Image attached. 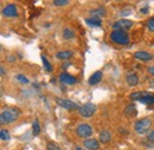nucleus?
Instances as JSON below:
<instances>
[{
	"instance_id": "f257e3e1",
	"label": "nucleus",
	"mask_w": 154,
	"mask_h": 150,
	"mask_svg": "<svg viewBox=\"0 0 154 150\" xmlns=\"http://www.w3.org/2000/svg\"><path fill=\"white\" fill-rule=\"evenodd\" d=\"M19 114L20 112L18 109H7V110L2 111L0 114V124L1 125H7V124L13 123L18 119Z\"/></svg>"
},
{
	"instance_id": "f03ea898",
	"label": "nucleus",
	"mask_w": 154,
	"mask_h": 150,
	"mask_svg": "<svg viewBox=\"0 0 154 150\" xmlns=\"http://www.w3.org/2000/svg\"><path fill=\"white\" fill-rule=\"evenodd\" d=\"M110 39L120 45H126L129 43V36L126 31H121V30H114L113 32H110Z\"/></svg>"
},
{
	"instance_id": "7ed1b4c3",
	"label": "nucleus",
	"mask_w": 154,
	"mask_h": 150,
	"mask_svg": "<svg viewBox=\"0 0 154 150\" xmlns=\"http://www.w3.org/2000/svg\"><path fill=\"white\" fill-rule=\"evenodd\" d=\"M152 125V120L149 118H142V119H139L134 125V130L136 133L139 135H142L146 131H148V129L151 128Z\"/></svg>"
},
{
	"instance_id": "20e7f679",
	"label": "nucleus",
	"mask_w": 154,
	"mask_h": 150,
	"mask_svg": "<svg viewBox=\"0 0 154 150\" xmlns=\"http://www.w3.org/2000/svg\"><path fill=\"white\" fill-rule=\"evenodd\" d=\"M76 133L81 138H88L93 135V128L87 123H82L76 128Z\"/></svg>"
},
{
	"instance_id": "39448f33",
	"label": "nucleus",
	"mask_w": 154,
	"mask_h": 150,
	"mask_svg": "<svg viewBox=\"0 0 154 150\" xmlns=\"http://www.w3.org/2000/svg\"><path fill=\"white\" fill-rule=\"evenodd\" d=\"M56 103L58 106H60L62 109H65L68 111H76L79 110V106L76 103L69 100V99H62V98H56Z\"/></svg>"
},
{
	"instance_id": "423d86ee",
	"label": "nucleus",
	"mask_w": 154,
	"mask_h": 150,
	"mask_svg": "<svg viewBox=\"0 0 154 150\" xmlns=\"http://www.w3.org/2000/svg\"><path fill=\"white\" fill-rule=\"evenodd\" d=\"M95 112H96V106L94 104H91V103H87V104L82 105L79 107V110H78V113L83 118H89V117H91Z\"/></svg>"
},
{
	"instance_id": "0eeeda50",
	"label": "nucleus",
	"mask_w": 154,
	"mask_h": 150,
	"mask_svg": "<svg viewBox=\"0 0 154 150\" xmlns=\"http://www.w3.org/2000/svg\"><path fill=\"white\" fill-rule=\"evenodd\" d=\"M133 26V21L128 20V19H120L113 23V29L114 30H121V31H126L129 30Z\"/></svg>"
},
{
	"instance_id": "6e6552de",
	"label": "nucleus",
	"mask_w": 154,
	"mask_h": 150,
	"mask_svg": "<svg viewBox=\"0 0 154 150\" xmlns=\"http://www.w3.org/2000/svg\"><path fill=\"white\" fill-rule=\"evenodd\" d=\"M2 15L7 18H13L18 16V8L14 4H8L2 8Z\"/></svg>"
},
{
	"instance_id": "1a4fd4ad",
	"label": "nucleus",
	"mask_w": 154,
	"mask_h": 150,
	"mask_svg": "<svg viewBox=\"0 0 154 150\" xmlns=\"http://www.w3.org/2000/svg\"><path fill=\"white\" fill-rule=\"evenodd\" d=\"M59 80L64 85H75L77 82V79L69 73H62L59 75Z\"/></svg>"
},
{
	"instance_id": "9d476101",
	"label": "nucleus",
	"mask_w": 154,
	"mask_h": 150,
	"mask_svg": "<svg viewBox=\"0 0 154 150\" xmlns=\"http://www.w3.org/2000/svg\"><path fill=\"white\" fill-rule=\"evenodd\" d=\"M134 57L135 58H137L139 61L147 62V61H151V60L153 58V55L149 54V53H147V51H142V50H140V51H135Z\"/></svg>"
},
{
	"instance_id": "9b49d317",
	"label": "nucleus",
	"mask_w": 154,
	"mask_h": 150,
	"mask_svg": "<svg viewBox=\"0 0 154 150\" xmlns=\"http://www.w3.org/2000/svg\"><path fill=\"white\" fill-rule=\"evenodd\" d=\"M84 147L88 150H98L100 143H98V141L95 139V138H88L84 142Z\"/></svg>"
},
{
	"instance_id": "f8f14e48",
	"label": "nucleus",
	"mask_w": 154,
	"mask_h": 150,
	"mask_svg": "<svg viewBox=\"0 0 154 150\" xmlns=\"http://www.w3.org/2000/svg\"><path fill=\"white\" fill-rule=\"evenodd\" d=\"M90 15H91V18L101 19L107 15V11H106L104 7H97V8H94V10L90 11Z\"/></svg>"
},
{
	"instance_id": "ddd939ff",
	"label": "nucleus",
	"mask_w": 154,
	"mask_h": 150,
	"mask_svg": "<svg viewBox=\"0 0 154 150\" xmlns=\"http://www.w3.org/2000/svg\"><path fill=\"white\" fill-rule=\"evenodd\" d=\"M102 76H103V73L101 72V70H97L95 72L94 74L91 75L90 77H89V85H91V86H94V85H97L101 80H102Z\"/></svg>"
},
{
	"instance_id": "4468645a",
	"label": "nucleus",
	"mask_w": 154,
	"mask_h": 150,
	"mask_svg": "<svg viewBox=\"0 0 154 150\" xmlns=\"http://www.w3.org/2000/svg\"><path fill=\"white\" fill-rule=\"evenodd\" d=\"M98 139H100V142L101 143H109L110 142V139H112V135H110V132L107 131V130H103V131H100L98 133Z\"/></svg>"
},
{
	"instance_id": "2eb2a0df",
	"label": "nucleus",
	"mask_w": 154,
	"mask_h": 150,
	"mask_svg": "<svg viewBox=\"0 0 154 150\" xmlns=\"http://www.w3.org/2000/svg\"><path fill=\"white\" fill-rule=\"evenodd\" d=\"M140 103L146 104V105H148V106H152V105H154V95L147 93V92H143V96H142V99L140 100Z\"/></svg>"
},
{
	"instance_id": "dca6fc26",
	"label": "nucleus",
	"mask_w": 154,
	"mask_h": 150,
	"mask_svg": "<svg viewBox=\"0 0 154 150\" xmlns=\"http://www.w3.org/2000/svg\"><path fill=\"white\" fill-rule=\"evenodd\" d=\"M126 81H127V83L131 86V87H134L136 86L137 83H139V76L134 73H132V74H128L126 76Z\"/></svg>"
},
{
	"instance_id": "f3484780",
	"label": "nucleus",
	"mask_w": 154,
	"mask_h": 150,
	"mask_svg": "<svg viewBox=\"0 0 154 150\" xmlns=\"http://www.w3.org/2000/svg\"><path fill=\"white\" fill-rule=\"evenodd\" d=\"M72 51L70 50H63V51H58L56 54V57L59 58V60H69L70 57H72Z\"/></svg>"
},
{
	"instance_id": "a211bd4d",
	"label": "nucleus",
	"mask_w": 154,
	"mask_h": 150,
	"mask_svg": "<svg viewBox=\"0 0 154 150\" xmlns=\"http://www.w3.org/2000/svg\"><path fill=\"white\" fill-rule=\"evenodd\" d=\"M136 113H137V111H136V107H135L134 105L132 104V105H127L126 106V109H125V114L127 116V117H135L136 116Z\"/></svg>"
},
{
	"instance_id": "6ab92c4d",
	"label": "nucleus",
	"mask_w": 154,
	"mask_h": 150,
	"mask_svg": "<svg viewBox=\"0 0 154 150\" xmlns=\"http://www.w3.org/2000/svg\"><path fill=\"white\" fill-rule=\"evenodd\" d=\"M85 23L89 26H101L102 25V20L97 18H87L85 19Z\"/></svg>"
},
{
	"instance_id": "aec40b11",
	"label": "nucleus",
	"mask_w": 154,
	"mask_h": 150,
	"mask_svg": "<svg viewBox=\"0 0 154 150\" xmlns=\"http://www.w3.org/2000/svg\"><path fill=\"white\" fill-rule=\"evenodd\" d=\"M42 62H43V66H44V70H46L48 73L52 72V64L48 61V58L45 56H42Z\"/></svg>"
},
{
	"instance_id": "412c9836",
	"label": "nucleus",
	"mask_w": 154,
	"mask_h": 150,
	"mask_svg": "<svg viewBox=\"0 0 154 150\" xmlns=\"http://www.w3.org/2000/svg\"><path fill=\"white\" fill-rule=\"evenodd\" d=\"M75 37V32L71 30V29H64L63 30V38L64 39H72Z\"/></svg>"
},
{
	"instance_id": "4be33fe9",
	"label": "nucleus",
	"mask_w": 154,
	"mask_h": 150,
	"mask_svg": "<svg viewBox=\"0 0 154 150\" xmlns=\"http://www.w3.org/2000/svg\"><path fill=\"white\" fill-rule=\"evenodd\" d=\"M32 133H33V136H38L40 133V125H39V122L37 119L32 124Z\"/></svg>"
},
{
	"instance_id": "5701e85b",
	"label": "nucleus",
	"mask_w": 154,
	"mask_h": 150,
	"mask_svg": "<svg viewBox=\"0 0 154 150\" xmlns=\"http://www.w3.org/2000/svg\"><path fill=\"white\" fill-rule=\"evenodd\" d=\"M143 96V92H133L131 93V99L134 101H140Z\"/></svg>"
},
{
	"instance_id": "b1692460",
	"label": "nucleus",
	"mask_w": 154,
	"mask_h": 150,
	"mask_svg": "<svg viewBox=\"0 0 154 150\" xmlns=\"http://www.w3.org/2000/svg\"><path fill=\"white\" fill-rule=\"evenodd\" d=\"M0 138L2 141H8L10 139V132L7 130H1L0 131Z\"/></svg>"
},
{
	"instance_id": "393cba45",
	"label": "nucleus",
	"mask_w": 154,
	"mask_h": 150,
	"mask_svg": "<svg viewBox=\"0 0 154 150\" xmlns=\"http://www.w3.org/2000/svg\"><path fill=\"white\" fill-rule=\"evenodd\" d=\"M46 149L48 150H60V148L58 147L56 143H54V142H48V144H46Z\"/></svg>"
},
{
	"instance_id": "a878e982",
	"label": "nucleus",
	"mask_w": 154,
	"mask_h": 150,
	"mask_svg": "<svg viewBox=\"0 0 154 150\" xmlns=\"http://www.w3.org/2000/svg\"><path fill=\"white\" fill-rule=\"evenodd\" d=\"M69 2H70L69 0H54V5L55 6H65Z\"/></svg>"
},
{
	"instance_id": "bb28decb",
	"label": "nucleus",
	"mask_w": 154,
	"mask_h": 150,
	"mask_svg": "<svg viewBox=\"0 0 154 150\" xmlns=\"http://www.w3.org/2000/svg\"><path fill=\"white\" fill-rule=\"evenodd\" d=\"M16 79H17L19 82H21V83H29V80H27V77H26V76H24L23 74L16 75Z\"/></svg>"
},
{
	"instance_id": "cd10ccee",
	"label": "nucleus",
	"mask_w": 154,
	"mask_h": 150,
	"mask_svg": "<svg viewBox=\"0 0 154 150\" xmlns=\"http://www.w3.org/2000/svg\"><path fill=\"white\" fill-rule=\"evenodd\" d=\"M147 28H148L149 31L154 32V17H152L151 19H148V21H147Z\"/></svg>"
},
{
	"instance_id": "c85d7f7f",
	"label": "nucleus",
	"mask_w": 154,
	"mask_h": 150,
	"mask_svg": "<svg viewBox=\"0 0 154 150\" xmlns=\"http://www.w3.org/2000/svg\"><path fill=\"white\" fill-rule=\"evenodd\" d=\"M131 12H132V8H129V7H127L126 10H123V11H121V16H128V15H131Z\"/></svg>"
},
{
	"instance_id": "c756f323",
	"label": "nucleus",
	"mask_w": 154,
	"mask_h": 150,
	"mask_svg": "<svg viewBox=\"0 0 154 150\" xmlns=\"http://www.w3.org/2000/svg\"><path fill=\"white\" fill-rule=\"evenodd\" d=\"M147 70H148V73H149V74H152L154 76V67H148V69H147Z\"/></svg>"
},
{
	"instance_id": "7c9ffc66",
	"label": "nucleus",
	"mask_w": 154,
	"mask_h": 150,
	"mask_svg": "<svg viewBox=\"0 0 154 150\" xmlns=\"http://www.w3.org/2000/svg\"><path fill=\"white\" fill-rule=\"evenodd\" d=\"M5 73H6V72H5V67H4V66H1V67H0V74L5 75Z\"/></svg>"
},
{
	"instance_id": "2f4dec72",
	"label": "nucleus",
	"mask_w": 154,
	"mask_h": 150,
	"mask_svg": "<svg viewBox=\"0 0 154 150\" xmlns=\"http://www.w3.org/2000/svg\"><path fill=\"white\" fill-rule=\"evenodd\" d=\"M148 12V7H143V8H141V13H143V15H146Z\"/></svg>"
},
{
	"instance_id": "473e14b6",
	"label": "nucleus",
	"mask_w": 154,
	"mask_h": 150,
	"mask_svg": "<svg viewBox=\"0 0 154 150\" xmlns=\"http://www.w3.org/2000/svg\"><path fill=\"white\" fill-rule=\"evenodd\" d=\"M149 86H151L152 88H154V80H152V81H151V83H149Z\"/></svg>"
},
{
	"instance_id": "72a5a7b5",
	"label": "nucleus",
	"mask_w": 154,
	"mask_h": 150,
	"mask_svg": "<svg viewBox=\"0 0 154 150\" xmlns=\"http://www.w3.org/2000/svg\"><path fill=\"white\" fill-rule=\"evenodd\" d=\"M51 82H52V83H56V79H55V77H52V79H51Z\"/></svg>"
},
{
	"instance_id": "f704fd0d",
	"label": "nucleus",
	"mask_w": 154,
	"mask_h": 150,
	"mask_svg": "<svg viewBox=\"0 0 154 150\" xmlns=\"http://www.w3.org/2000/svg\"><path fill=\"white\" fill-rule=\"evenodd\" d=\"M76 150H83V149H81V148H79V147H77V148H76Z\"/></svg>"
}]
</instances>
